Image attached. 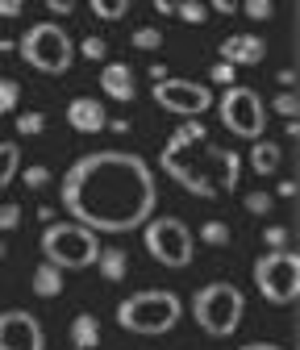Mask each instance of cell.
Wrapping results in <instances>:
<instances>
[{"instance_id":"obj_6","label":"cell","mask_w":300,"mask_h":350,"mask_svg":"<svg viewBox=\"0 0 300 350\" xmlns=\"http://www.w3.org/2000/svg\"><path fill=\"white\" fill-rule=\"evenodd\" d=\"M17 51H21V59H25L33 71H42V75H67L71 63H75V42H71V33H67L63 25H55V21L29 25L25 38L17 42Z\"/></svg>"},{"instance_id":"obj_5","label":"cell","mask_w":300,"mask_h":350,"mask_svg":"<svg viewBox=\"0 0 300 350\" xmlns=\"http://www.w3.org/2000/svg\"><path fill=\"white\" fill-rule=\"evenodd\" d=\"M38 246H42V262H51L59 271H83V267H96V258H100V238L75 221L46 226Z\"/></svg>"},{"instance_id":"obj_28","label":"cell","mask_w":300,"mask_h":350,"mask_svg":"<svg viewBox=\"0 0 300 350\" xmlns=\"http://www.w3.org/2000/svg\"><path fill=\"white\" fill-rule=\"evenodd\" d=\"M267 109H275L279 117H288V121H296V113H300V100H296V92H279Z\"/></svg>"},{"instance_id":"obj_21","label":"cell","mask_w":300,"mask_h":350,"mask_svg":"<svg viewBox=\"0 0 300 350\" xmlns=\"http://www.w3.org/2000/svg\"><path fill=\"white\" fill-rule=\"evenodd\" d=\"M42 129H46V113H38V109L17 113V134H21V138H38Z\"/></svg>"},{"instance_id":"obj_14","label":"cell","mask_w":300,"mask_h":350,"mask_svg":"<svg viewBox=\"0 0 300 350\" xmlns=\"http://www.w3.org/2000/svg\"><path fill=\"white\" fill-rule=\"evenodd\" d=\"M100 92L117 105H130L138 96V79H134V67L130 63H105L100 67Z\"/></svg>"},{"instance_id":"obj_13","label":"cell","mask_w":300,"mask_h":350,"mask_svg":"<svg viewBox=\"0 0 300 350\" xmlns=\"http://www.w3.org/2000/svg\"><path fill=\"white\" fill-rule=\"evenodd\" d=\"M267 55V42L259 33H230L221 42V63L230 67H254V63H263Z\"/></svg>"},{"instance_id":"obj_15","label":"cell","mask_w":300,"mask_h":350,"mask_svg":"<svg viewBox=\"0 0 300 350\" xmlns=\"http://www.w3.org/2000/svg\"><path fill=\"white\" fill-rule=\"evenodd\" d=\"M279 159H284V146L279 142H267V138L250 142V171L254 175H275L279 171Z\"/></svg>"},{"instance_id":"obj_4","label":"cell","mask_w":300,"mask_h":350,"mask_svg":"<svg viewBox=\"0 0 300 350\" xmlns=\"http://www.w3.org/2000/svg\"><path fill=\"white\" fill-rule=\"evenodd\" d=\"M246 313V296L230 280H213L192 296V317L208 338H234Z\"/></svg>"},{"instance_id":"obj_2","label":"cell","mask_w":300,"mask_h":350,"mask_svg":"<svg viewBox=\"0 0 300 350\" xmlns=\"http://www.w3.org/2000/svg\"><path fill=\"white\" fill-rule=\"evenodd\" d=\"M159 171L171 175L184 192H192L200 200H213V196H226V192L238 188L242 154L208 142L204 121H184L180 129H171V138L159 154Z\"/></svg>"},{"instance_id":"obj_38","label":"cell","mask_w":300,"mask_h":350,"mask_svg":"<svg viewBox=\"0 0 300 350\" xmlns=\"http://www.w3.org/2000/svg\"><path fill=\"white\" fill-rule=\"evenodd\" d=\"M109 129H113V134H130V121L117 117V121H109Z\"/></svg>"},{"instance_id":"obj_24","label":"cell","mask_w":300,"mask_h":350,"mask_svg":"<svg viewBox=\"0 0 300 350\" xmlns=\"http://www.w3.org/2000/svg\"><path fill=\"white\" fill-rule=\"evenodd\" d=\"M176 17H184L188 25H204L208 21V5H200V0H184V5H176Z\"/></svg>"},{"instance_id":"obj_3","label":"cell","mask_w":300,"mask_h":350,"mask_svg":"<svg viewBox=\"0 0 300 350\" xmlns=\"http://www.w3.org/2000/svg\"><path fill=\"white\" fill-rule=\"evenodd\" d=\"M180 317H184V300L171 288H142L117 304V325L138 338H163L180 325Z\"/></svg>"},{"instance_id":"obj_41","label":"cell","mask_w":300,"mask_h":350,"mask_svg":"<svg viewBox=\"0 0 300 350\" xmlns=\"http://www.w3.org/2000/svg\"><path fill=\"white\" fill-rule=\"evenodd\" d=\"M9 51H17V42L13 38H0V55H9Z\"/></svg>"},{"instance_id":"obj_30","label":"cell","mask_w":300,"mask_h":350,"mask_svg":"<svg viewBox=\"0 0 300 350\" xmlns=\"http://www.w3.org/2000/svg\"><path fill=\"white\" fill-rule=\"evenodd\" d=\"M242 13H246L250 21H267V17L275 13V5H271V0H246V5H242Z\"/></svg>"},{"instance_id":"obj_35","label":"cell","mask_w":300,"mask_h":350,"mask_svg":"<svg viewBox=\"0 0 300 350\" xmlns=\"http://www.w3.org/2000/svg\"><path fill=\"white\" fill-rule=\"evenodd\" d=\"M21 13H25L21 0H0V17H21Z\"/></svg>"},{"instance_id":"obj_11","label":"cell","mask_w":300,"mask_h":350,"mask_svg":"<svg viewBox=\"0 0 300 350\" xmlns=\"http://www.w3.org/2000/svg\"><path fill=\"white\" fill-rule=\"evenodd\" d=\"M0 350H46V329L29 309L0 313Z\"/></svg>"},{"instance_id":"obj_19","label":"cell","mask_w":300,"mask_h":350,"mask_svg":"<svg viewBox=\"0 0 300 350\" xmlns=\"http://www.w3.org/2000/svg\"><path fill=\"white\" fill-rule=\"evenodd\" d=\"M21 171V142H0V192H5Z\"/></svg>"},{"instance_id":"obj_27","label":"cell","mask_w":300,"mask_h":350,"mask_svg":"<svg viewBox=\"0 0 300 350\" xmlns=\"http://www.w3.org/2000/svg\"><path fill=\"white\" fill-rule=\"evenodd\" d=\"M79 51H83V59H96V63H105V55H109V42L105 38H96V33H88L79 42Z\"/></svg>"},{"instance_id":"obj_34","label":"cell","mask_w":300,"mask_h":350,"mask_svg":"<svg viewBox=\"0 0 300 350\" xmlns=\"http://www.w3.org/2000/svg\"><path fill=\"white\" fill-rule=\"evenodd\" d=\"M275 83H279V92H292V88H296V71H292V67L275 71Z\"/></svg>"},{"instance_id":"obj_42","label":"cell","mask_w":300,"mask_h":350,"mask_svg":"<svg viewBox=\"0 0 300 350\" xmlns=\"http://www.w3.org/2000/svg\"><path fill=\"white\" fill-rule=\"evenodd\" d=\"M5 254H9V242H5V238H0V258H5Z\"/></svg>"},{"instance_id":"obj_40","label":"cell","mask_w":300,"mask_h":350,"mask_svg":"<svg viewBox=\"0 0 300 350\" xmlns=\"http://www.w3.org/2000/svg\"><path fill=\"white\" fill-rule=\"evenodd\" d=\"M279 196H284V200H292V196H296V184H292V180H284V184H279Z\"/></svg>"},{"instance_id":"obj_8","label":"cell","mask_w":300,"mask_h":350,"mask_svg":"<svg viewBox=\"0 0 300 350\" xmlns=\"http://www.w3.org/2000/svg\"><path fill=\"white\" fill-rule=\"evenodd\" d=\"M254 288L263 292L267 304H296L300 296V258L296 250H267L259 262H254Z\"/></svg>"},{"instance_id":"obj_16","label":"cell","mask_w":300,"mask_h":350,"mask_svg":"<svg viewBox=\"0 0 300 350\" xmlns=\"http://www.w3.org/2000/svg\"><path fill=\"white\" fill-rule=\"evenodd\" d=\"M96 271H100V280H109V284H121V280H125V271H130V254H125L121 246H100Z\"/></svg>"},{"instance_id":"obj_9","label":"cell","mask_w":300,"mask_h":350,"mask_svg":"<svg viewBox=\"0 0 300 350\" xmlns=\"http://www.w3.org/2000/svg\"><path fill=\"white\" fill-rule=\"evenodd\" d=\"M217 113H221V125L234 138L259 142L263 129H267V100L254 92V88H242V83L226 88V96L217 100Z\"/></svg>"},{"instance_id":"obj_1","label":"cell","mask_w":300,"mask_h":350,"mask_svg":"<svg viewBox=\"0 0 300 350\" xmlns=\"http://www.w3.org/2000/svg\"><path fill=\"white\" fill-rule=\"evenodd\" d=\"M59 204L71 213L75 226L92 230L96 238L134 234L154 217L159 184L150 163L134 150H88L67 167Z\"/></svg>"},{"instance_id":"obj_22","label":"cell","mask_w":300,"mask_h":350,"mask_svg":"<svg viewBox=\"0 0 300 350\" xmlns=\"http://www.w3.org/2000/svg\"><path fill=\"white\" fill-rule=\"evenodd\" d=\"M17 100H21V83H17L13 75H0V117L13 113V109H17Z\"/></svg>"},{"instance_id":"obj_36","label":"cell","mask_w":300,"mask_h":350,"mask_svg":"<svg viewBox=\"0 0 300 350\" xmlns=\"http://www.w3.org/2000/svg\"><path fill=\"white\" fill-rule=\"evenodd\" d=\"M55 17H67V13H75V5H71V0H51V5H46Z\"/></svg>"},{"instance_id":"obj_26","label":"cell","mask_w":300,"mask_h":350,"mask_svg":"<svg viewBox=\"0 0 300 350\" xmlns=\"http://www.w3.org/2000/svg\"><path fill=\"white\" fill-rule=\"evenodd\" d=\"M134 46L138 51H159L163 46V33L154 25H142V29H134Z\"/></svg>"},{"instance_id":"obj_39","label":"cell","mask_w":300,"mask_h":350,"mask_svg":"<svg viewBox=\"0 0 300 350\" xmlns=\"http://www.w3.org/2000/svg\"><path fill=\"white\" fill-rule=\"evenodd\" d=\"M150 79H154V83H163V79H167V67H163V63H154V67H150Z\"/></svg>"},{"instance_id":"obj_12","label":"cell","mask_w":300,"mask_h":350,"mask_svg":"<svg viewBox=\"0 0 300 350\" xmlns=\"http://www.w3.org/2000/svg\"><path fill=\"white\" fill-rule=\"evenodd\" d=\"M67 125L75 129V134H100V129H109V113L96 96H75L67 105Z\"/></svg>"},{"instance_id":"obj_17","label":"cell","mask_w":300,"mask_h":350,"mask_svg":"<svg viewBox=\"0 0 300 350\" xmlns=\"http://www.w3.org/2000/svg\"><path fill=\"white\" fill-rule=\"evenodd\" d=\"M100 346V321L96 313H79L71 321V350H96Z\"/></svg>"},{"instance_id":"obj_29","label":"cell","mask_w":300,"mask_h":350,"mask_svg":"<svg viewBox=\"0 0 300 350\" xmlns=\"http://www.w3.org/2000/svg\"><path fill=\"white\" fill-rule=\"evenodd\" d=\"M263 242H267V250H288L292 234H288L284 226H267V230H263Z\"/></svg>"},{"instance_id":"obj_31","label":"cell","mask_w":300,"mask_h":350,"mask_svg":"<svg viewBox=\"0 0 300 350\" xmlns=\"http://www.w3.org/2000/svg\"><path fill=\"white\" fill-rule=\"evenodd\" d=\"M21 226V208L17 204H0V234H9Z\"/></svg>"},{"instance_id":"obj_18","label":"cell","mask_w":300,"mask_h":350,"mask_svg":"<svg viewBox=\"0 0 300 350\" xmlns=\"http://www.w3.org/2000/svg\"><path fill=\"white\" fill-rule=\"evenodd\" d=\"M29 288H33V296H42V300H55V296L63 292V271H59V267H51V262H38Z\"/></svg>"},{"instance_id":"obj_20","label":"cell","mask_w":300,"mask_h":350,"mask_svg":"<svg viewBox=\"0 0 300 350\" xmlns=\"http://www.w3.org/2000/svg\"><path fill=\"white\" fill-rule=\"evenodd\" d=\"M88 9L100 21H121L125 13H130V0H88Z\"/></svg>"},{"instance_id":"obj_10","label":"cell","mask_w":300,"mask_h":350,"mask_svg":"<svg viewBox=\"0 0 300 350\" xmlns=\"http://www.w3.org/2000/svg\"><path fill=\"white\" fill-rule=\"evenodd\" d=\"M150 100L163 113H171V117L200 121V113L213 109V88L208 83H196V79H184V75H167L163 83L150 88Z\"/></svg>"},{"instance_id":"obj_33","label":"cell","mask_w":300,"mask_h":350,"mask_svg":"<svg viewBox=\"0 0 300 350\" xmlns=\"http://www.w3.org/2000/svg\"><path fill=\"white\" fill-rule=\"evenodd\" d=\"M213 83L234 88V67H230V63H217V67H213Z\"/></svg>"},{"instance_id":"obj_32","label":"cell","mask_w":300,"mask_h":350,"mask_svg":"<svg viewBox=\"0 0 300 350\" xmlns=\"http://www.w3.org/2000/svg\"><path fill=\"white\" fill-rule=\"evenodd\" d=\"M246 213H254V217L271 213V192H250V196H246Z\"/></svg>"},{"instance_id":"obj_23","label":"cell","mask_w":300,"mask_h":350,"mask_svg":"<svg viewBox=\"0 0 300 350\" xmlns=\"http://www.w3.org/2000/svg\"><path fill=\"white\" fill-rule=\"evenodd\" d=\"M200 242H208V246H230V226L226 221H204L200 226Z\"/></svg>"},{"instance_id":"obj_7","label":"cell","mask_w":300,"mask_h":350,"mask_svg":"<svg viewBox=\"0 0 300 350\" xmlns=\"http://www.w3.org/2000/svg\"><path fill=\"white\" fill-rule=\"evenodd\" d=\"M142 246H146V254L159 262V267H171V271L188 267V262L196 258V238H192V230L180 221V217H150V221L142 226Z\"/></svg>"},{"instance_id":"obj_25","label":"cell","mask_w":300,"mask_h":350,"mask_svg":"<svg viewBox=\"0 0 300 350\" xmlns=\"http://www.w3.org/2000/svg\"><path fill=\"white\" fill-rule=\"evenodd\" d=\"M21 180H25V188L38 192V188H46V184H51V171H46V163H33V167L21 171Z\"/></svg>"},{"instance_id":"obj_37","label":"cell","mask_w":300,"mask_h":350,"mask_svg":"<svg viewBox=\"0 0 300 350\" xmlns=\"http://www.w3.org/2000/svg\"><path fill=\"white\" fill-rule=\"evenodd\" d=\"M238 350H284V346H275V342H246V346H238Z\"/></svg>"}]
</instances>
